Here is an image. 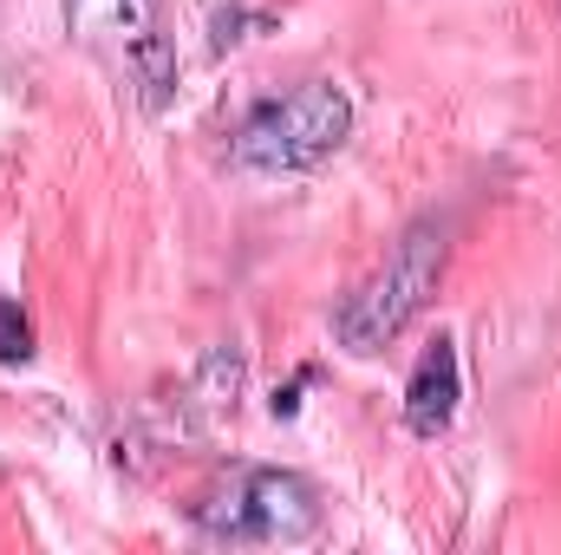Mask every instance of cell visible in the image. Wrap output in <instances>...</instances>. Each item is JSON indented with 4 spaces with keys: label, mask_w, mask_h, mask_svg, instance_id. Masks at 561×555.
Masks as SVG:
<instances>
[{
    "label": "cell",
    "mask_w": 561,
    "mask_h": 555,
    "mask_svg": "<svg viewBox=\"0 0 561 555\" xmlns=\"http://www.w3.org/2000/svg\"><path fill=\"white\" fill-rule=\"evenodd\" d=\"M66 33L99 53L157 112L176 86V46L163 33V0H66Z\"/></svg>",
    "instance_id": "4"
},
{
    "label": "cell",
    "mask_w": 561,
    "mask_h": 555,
    "mask_svg": "<svg viewBox=\"0 0 561 555\" xmlns=\"http://www.w3.org/2000/svg\"><path fill=\"white\" fill-rule=\"evenodd\" d=\"M33 360V320L13 294H0V366H20Z\"/></svg>",
    "instance_id": "6"
},
{
    "label": "cell",
    "mask_w": 561,
    "mask_h": 555,
    "mask_svg": "<svg viewBox=\"0 0 561 555\" xmlns=\"http://www.w3.org/2000/svg\"><path fill=\"white\" fill-rule=\"evenodd\" d=\"M346 138H353V99L327 79H307L287 99H268L242 118L229 163L249 177H300V170H320Z\"/></svg>",
    "instance_id": "3"
},
{
    "label": "cell",
    "mask_w": 561,
    "mask_h": 555,
    "mask_svg": "<svg viewBox=\"0 0 561 555\" xmlns=\"http://www.w3.org/2000/svg\"><path fill=\"white\" fill-rule=\"evenodd\" d=\"M444 256H450V249H444V223H412V229L392 242V256L333 307V340H340L353 360L386 353L424 307H431V294H437V281H444Z\"/></svg>",
    "instance_id": "1"
},
{
    "label": "cell",
    "mask_w": 561,
    "mask_h": 555,
    "mask_svg": "<svg viewBox=\"0 0 561 555\" xmlns=\"http://www.w3.org/2000/svg\"><path fill=\"white\" fill-rule=\"evenodd\" d=\"M457 406H463V360H457V340L437 333L419 353L412 380H405V424H412V438H444Z\"/></svg>",
    "instance_id": "5"
},
{
    "label": "cell",
    "mask_w": 561,
    "mask_h": 555,
    "mask_svg": "<svg viewBox=\"0 0 561 555\" xmlns=\"http://www.w3.org/2000/svg\"><path fill=\"white\" fill-rule=\"evenodd\" d=\"M327 503H320V484L300 477V471H280V464H236L229 477H216L196 503H190V523L216 543H307L320 530Z\"/></svg>",
    "instance_id": "2"
},
{
    "label": "cell",
    "mask_w": 561,
    "mask_h": 555,
    "mask_svg": "<svg viewBox=\"0 0 561 555\" xmlns=\"http://www.w3.org/2000/svg\"><path fill=\"white\" fill-rule=\"evenodd\" d=\"M307 380H313V373H300L294 386H280V393H275V418H294V412H300V386H307Z\"/></svg>",
    "instance_id": "7"
}]
</instances>
